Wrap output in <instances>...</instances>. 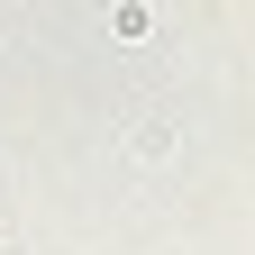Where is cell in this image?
I'll use <instances>...</instances> for the list:
<instances>
[{
	"label": "cell",
	"instance_id": "obj_1",
	"mask_svg": "<svg viewBox=\"0 0 255 255\" xmlns=\"http://www.w3.org/2000/svg\"><path fill=\"white\" fill-rule=\"evenodd\" d=\"M128 155H137V164H146V155H173V128L164 119H137V128H128Z\"/></svg>",
	"mask_w": 255,
	"mask_h": 255
}]
</instances>
